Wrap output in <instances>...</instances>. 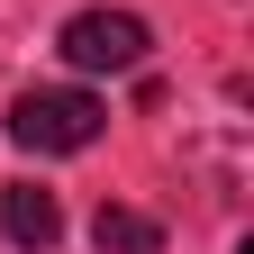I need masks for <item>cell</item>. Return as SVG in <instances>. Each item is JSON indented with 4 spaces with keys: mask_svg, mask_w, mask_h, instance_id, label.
Masks as SVG:
<instances>
[{
    "mask_svg": "<svg viewBox=\"0 0 254 254\" xmlns=\"http://www.w3.org/2000/svg\"><path fill=\"white\" fill-rule=\"evenodd\" d=\"M55 46H64L73 73H136V64L154 55V27H145L136 9H73Z\"/></svg>",
    "mask_w": 254,
    "mask_h": 254,
    "instance_id": "obj_2",
    "label": "cell"
},
{
    "mask_svg": "<svg viewBox=\"0 0 254 254\" xmlns=\"http://www.w3.org/2000/svg\"><path fill=\"white\" fill-rule=\"evenodd\" d=\"M100 127H109V109L91 100V91H18L9 100V136L27 154H82Z\"/></svg>",
    "mask_w": 254,
    "mask_h": 254,
    "instance_id": "obj_1",
    "label": "cell"
},
{
    "mask_svg": "<svg viewBox=\"0 0 254 254\" xmlns=\"http://www.w3.org/2000/svg\"><path fill=\"white\" fill-rule=\"evenodd\" d=\"M91 245H100V254H164V227H154V218L145 209H100V218H91Z\"/></svg>",
    "mask_w": 254,
    "mask_h": 254,
    "instance_id": "obj_4",
    "label": "cell"
},
{
    "mask_svg": "<svg viewBox=\"0 0 254 254\" xmlns=\"http://www.w3.org/2000/svg\"><path fill=\"white\" fill-rule=\"evenodd\" d=\"M0 236L27 245V254H46V245L64 236V200L37 190V182H9V190H0Z\"/></svg>",
    "mask_w": 254,
    "mask_h": 254,
    "instance_id": "obj_3",
    "label": "cell"
}]
</instances>
